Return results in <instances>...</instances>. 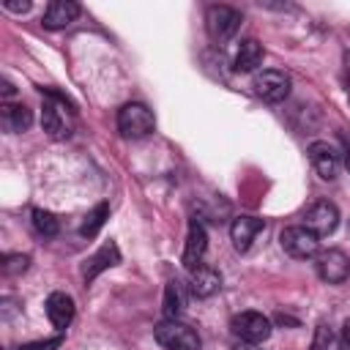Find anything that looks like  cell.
<instances>
[{
	"label": "cell",
	"mask_w": 350,
	"mask_h": 350,
	"mask_svg": "<svg viewBox=\"0 0 350 350\" xmlns=\"http://www.w3.org/2000/svg\"><path fill=\"white\" fill-rule=\"evenodd\" d=\"M41 93H44V109H41L44 131L55 139L71 137V131H74V104L52 88H41Z\"/></svg>",
	"instance_id": "6da1fadb"
},
{
	"label": "cell",
	"mask_w": 350,
	"mask_h": 350,
	"mask_svg": "<svg viewBox=\"0 0 350 350\" xmlns=\"http://www.w3.org/2000/svg\"><path fill=\"white\" fill-rule=\"evenodd\" d=\"M156 129V118L153 112L139 104V101H129L118 109V131L126 137V139H139V137H148L150 131Z\"/></svg>",
	"instance_id": "7a4b0ae2"
},
{
	"label": "cell",
	"mask_w": 350,
	"mask_h": 350,
	"mask_svg": "<svg viewBox=\"0 0 350 350\" xmlns=\"http://www.w3.org/2000/svg\"><path fill=\"white\" fill-rule=\"evenodd\" d=\"M153 336L164 350H200L202 345L200 334L180 320H161L153 328Z\"/></svg>",
	"instance_id": "3957f363"
},
{
	"label": "cell",
	"mask_w": 350,
	"mask_h": 350,
	"mask_svg": "<svg viewBox=\"0 0 350 350\" xmlns=\"http://www.w3.org/2000/svg\"><path fill=\"white\" fill-rule=\"evenodd\" d=\"M279 243H282V249H284L290 257H295V260H309V257H314L317 249H320V238H317L309 227H304V224L284 227V230L279 232Z\"/></svg>",
	"instance_id": "277c9868"
},
{
	"label": "cell",
	"mask_w": 350,
	"mask_h": 350,
	"mask_svg": "<svg viewBox=\"0 0 350 350\" xmlns=\"http://www.w3.org/2000/svg\"><path fill=\"white\" fill-rule=\"evenodd\" d=\"M241 22H243L241 11H235L230 5H208V11H205V30L213 41L232 38L238 33Z\"/></svg>",
	"instance_id": "5b68a950"
},
{
	"label": "cell",
	"mask_w": 350,
	"mask_h": 350,
	"mask_svg": "<svg viewBox=\"0 0 350 350\" xmlns=\"http://www.w3.org/2000/svg\"><path fill=\"white\" fill-rule=\"evenodd\" d=\"M232 334L241 339V342H249V345H257V342H265L271 336V320L262 314V312H238L230 323Z\"/></svg>",
	"instance_id": "8992f818"
},
{
	"label": "cell",
	"mask_w": 350,
	"mask_h": 350,
	"mask_svg": "<svg viewBox=\"0 0 350 350\" xmlns=\"http://www.w3.org/2000/svg\"><path fill=\"white\" fill-rule=\"evenodd\" d=\"M254 93L268 104H279L290 96V77L284 71L265 68L254 77Z\"/></svg>",
	"instance_id": "52a82bcc"
},
{
	"label": "cell",
	"mask_w": 350,
	"mask_h": 350,
	"mask_svg": "<svg viewBox=\"0 0 350 350\" xmlns=\"http://www.w3.org/2000/svg\"><path fill=\"white\" fill-rule=\"evenodd\" d=\"M304 227H309L317 238H320V235H331V232L339 227V211H336V205L328 202V200H317L314 205L306 208V213H304Z\"/></svg>",
	"instance_id": "ba28073f"
},
{
	"label": "cell",
	"mask_w": 350,
	"mask_h": 350,
	"mask_svg": "<svg viewBox=\"0 0 350 350\" xmlns=\"http://www.w3.org/2000/svg\"><path fill=\"white\" fill-rule=\"evenodd\" d=\"M317 276L328 284H342L350 276V260L342 249H328L317 254Z\"/></svg>",
	"instance_id": "9c48e42d"
},
{
	"label": "cell",
	"mask_w": 350,
	"mask_h": 350,
	"mask_svg": "<svg viewBox=\"0 0 350 350\" xmlns=\"http://www.w3.org/2000/svg\"><path fill=\"white\" fill-rule=\"evenodd\" d=\"M309 161H312V167L317 170V175L323 180H336V175H339V153H336V148L331 142H323V139L312 142L309 145Z\"/></svg>",
	"instance_id": "30bf717a"
},
{
	"label": "cell",
	"mask_w": 350,
	"mask_h": 350,
	"mask_svg": "<svg viewBox=\"0 0 350 350\" xmlns=\"http://www.w3.org/2000/svg\"><path fill=\"white\" fill-rule=\"evenodd\" d=\"M205 249H208V232L197 219H191L189 221V232H186V246H183V265L189 271L200 268L202 257H205Z\"/></svg>",
	"instance_id": "8fae6325"
},
{
	"label": "cell",
	"mask_w": 350,
	"mask_h": 350,
	"mask_svg": "<svg viewBox=\"0 0 350 350\" xmlns=\"http://www.w3.org/2000/svg\"><path fill=\"white\" fill-rule=\"evenodd\" d=\"M79 3H74V0H52L49 5H46V11H44V16H41V25L46 27V30H63V27H68L77 16H79Z\"/></svg>",
	"instance_id": "7c38bea8"
},
{
	"label": "cell",
	"mask_w": 350,
	"mask_h": 350,
	"mask_svg": "<svg viewBox=\"0 0 350 350\" xmlns=\"http://www.w3.org/2000/svg\"><path fill=\"white\" fill-rule=\"evenodd\" d=\"M118 262H120L118 243H115V241H107L96 254H90V257L85 260V265H82V279H85V282H93L101 271H107V268H112V265H118Z\"/></svg>",
	"instance_id": "4fadbf2b"
},
{
	"label": "cell",
	"mask_w": 350,
	"mask_h": 350,
	"mask_svg": "<svg viewBox=\"0 0 350 350\" xmlns=\"http://www.w3.org/2000/svg\"><path fill=\"white\" fill-rule=\"evenodd\" d=\"M262 219L257 216H235L232 224H230V238H232V246L238 252H249L252 241L257 238V232H262Z\"/></svg>",
	"instance_id": "5bb4252c"
},
{
	"label": "cell",
	"mask_w": 350,
	"mask_h": 350,
	"mask_svg": "<svg viewBox=\"0 0 350 350\" xmlns=\"http://www.w3.org/2000/svg\"><path fill=\"white\" fill-rule=\"evenodd\" d=\"M44 309H46L49 323H52L57 331H66L68 323L74 320V298H71L68 293H49Z\"/></svg>",
	"instance_id": "9a60e30c"
},
{
	"label": "cell",
	"mask_w": 350,
	"mask_h": 350,
	"mask_svg": "<svg viewBox=\"0 0 350 350\" xmlns=\"http://www.w3.org/2000/svg\"><path fill=\"white\" fill-rule=\"evenodd\" d=\"M0 123H3V129H5L8 134H22V131H27V129L33 126V112H30L25 104H11V101H5V104L0 107Z\"/></svg>",
	"instance_id": "2e32d148"
},
{
	"label": "cell",
	"mask_w": 350,
	"mask_h": 350,
	"mask_svg": "<svg viewBox=\"0 0 350 350\" xmlns=\"http://www.w3.org/2000/svg\"><path fill=\"white\" fill-rule=\"evenodd\" d=\"M219 287H221V276H219L213 268L200 265V268L191 271V279H189L191 295H197V298H211L213 293H219Z\"/></svg>",
	"instance_id": "e0dca14e"
},
{
	"label": "cell",
	"mask_w": 350,
	"mask_h": 350,
	"mask_svg": "<svg viewBox=\"0 0 350 350\" xmlns=\"http://www.w3.org/2000/svg\"><path fill=\"white\" fill-rule=\"evenodd\" d=\"M262 63V44L257 38H243L238 52H235V60H232V68L238 74H249L254 71L257 66Z\"/></svg>",
	"instance_id": "ac0fdd59"
},
{
	"label": "cell",
	"mask_w": 350,
	"mask_h": 350,
	"mask_svg": "<svg viewBox=\"0 0 350 350\" xmlns=\"http://www.w3.org/2000/svg\"><path fill=\"white\" fill-rule=\"evenodd\" d=\"M183 309H186V287L178 279H172L164 287V314H167V320H178V314Z\"/></svg>",
	"instance_id": "d6986e66"
},
{
	"label": "cell",
	"mask_w": 350,
	"mask_h": 350,
	"mask_svg": "<svg viewBox=\"0 0 350 350\" xmlns=\"http://www.w3.org/2000/svg\"><path fill=\"white\" fill-rule=\"evenodd\" d=\"M107 219H109V205H107V202H98V205L85 216V221H82V227H79V235H82V238H96Z\"/></svg>",
	"instance_id": "ffe728a7"
},
{
	"label": "cell",
	"mask_w": 350,
	"mask_h": 350,
	"mask_svg": "<svg viewBox=\"0 0 350 350\" xmlns=\"http://www.w3.org/2000/svg\"><path fill=\"white\" fill-rule=\"evenodd\" d=\"M33 227H36V232H38V235H44V238H55V235H57V230H60L57 219H55L49 211H41V208H36V211H33Z\"/></svg>",
	"instance_id": "44dd1931"
},
{
	"label": "cell",
	"mask_w": 350,
	"mask_h": 350,
	"mask_svg": "<svg viewBox=\"0 0 350 350\" xmlns=\"http://www.w3.org/2000/svg\"><path fill=\"white\" fill-rule=\"evenodd\" d=\"M27 265H30V257H27V254H5V260H3V273H5V276L25 273Z\"/></svg>",
	"instance_id": "7402d4cb"
},
{
	"label": "cell",
	"mask_w": 350,
	"mask_h": 350,
	"mask_svg": "<svg viewBox=\"0 0 350 350\" xmlns=\"http://www.w3.org/2000/svg\"><path fill=\"white\" fill-rule=\"evenodd\" d=\"M331 342H334V331L328 323H317L314 328V336H312V347L309 350H331Z\"/></svg>",
	"instance_id": "603a6c76"
},
{
	"label": "cell",
	"mask_w": 350,
	"mask_h": 350,
	"mask_svg": "<svg viewBox=\"0 0 350 350\" xmlns=\"http://www.w3.org/2000/svg\"><path fill=\"white\" fill-rule=\"evenodd\" d=\"M60 342H63V336H52V339H41V342H27L19 350H55V347H60Z\"/></svg>",
	"instance_id": "cb8c5ba5"
},
{
	"label": "cell",
	"mask_w": 350,
	"mask_h": 350,
	"mask_svg": "<svg viewBox=\"0 0 350 350\" xmlns=\"http://www.w3.org/2000/svg\"><path fill=\"white\" fill-rule=\"evenodd\" d=\"M30 5H33L30 0H22V3H19V0H3V8L11 11V14H27Z\"/></svg>",
	"instance_id": "d4e9b609"
},
{
	"label": "cell",
	"mask_w": 350,
	"mask_h": 350,
	"mask_svg": "<svg viewBox=\"0 0 350 350\" xmlns=\"http://www.w3.org/2000/svg\"><path fill=\"white\" fill-rule=\"evenodd\" d=\"M342 339H345V345L350 347V317L342 323Z\"/></svg>",
	"instance_id": "484cf974"
},
{
	"label": "cell",
	"mask_w": 350,
	"mask_h": 350,
	"mask_svg": "<svg viewBox=\"0 0 350 350\" xmlns=\"http://www.w3.org/2000/svg\"><path fill=\"white\" fill-rule=\"evenodd\" d=\"M3 96H5V98H11V96H14V85H11L8 79H3Z\"/></svg>",
	"instance_id": "4316f807"
},
{
	"label": "cell",
	"mask_w": 350,
	"mask_h": 350,
	"mask_svg": "<svg viewBox=\"0 0 350 350\" xmlns=\"http://www.w3.org/2000/svg\"><path fill=\"white\" fill-rule=\"evenodd\" d=\"M345 71H347V82H350V52H345Z\"/></svg>",
	"instance_id": "83f0119b"
},
{
	"label": "cell",
	"mask_w": 350,
	"mask_h": 350,
	"mask_svg": "<svg viewBox=\"0 0 350 350\" xmlns=\"http://www.w3.org/2000/svg\"><path fill=\"white\" fill-rule=\"evenodd\" d=\"M235 350H260V347H254V345H249V342H241Z\"/></svg>",
	"instance_id": "f1b7e54d"
}]
</instances>
